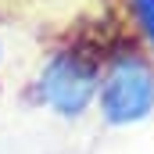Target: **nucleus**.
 Here are the masks:
<instances>
[{
    "mask_svg": "<svg viewBox=\"0 0 154 154\" xmlns=\"http://www.w3.org/2000/svg\"><path fill=\"white\" fill-rule=\"evenodd\" d=\"M154 100V79L136 57H122L104 82V111L115 122L140 118Z\"/></svg>",
    "mask_w": 154,
    "mask_h": 154,
    "instance_id": "1",
    "label": "nucleus"
},
{
    "mask_svg": "<svg viewBox=\"0 0 154 154\" xmlns=\"http://www.w3.org/2000/svg\"><path fill=\"white\" fill-rule=\"evenodd\" d=\"M39 93L65 115H75L82 111V104L93 97V72L75 61V57H57L50 61V68L43 72V82H39Z\"/></svg>",
    "mask_w": 154,
    "mask_h": 154,
    "instance_id": "2",
    "label": "nucleus"
},
{
    "mask_svg": "<svg viewBox=\"0 0 154 154\" xmlns=\"http://www.w3.org/2000/svg\"><path fill=\"white\" fill-rule=\"evenodd\" d=\"M140 11H143V18L151 22V32H154V0H140Z\"/></svg>",
    "mask_w": 154,
    "mask_h": 154,
    "instance_id": "3",
    "label": "nucleus"
}]
</instances>
